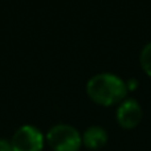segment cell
Returning <instances> with one entry per match:
<instances>
[{
    "instance_id": "obj_1",
    "label": "cell",
    "mask_w": 151,
    "mask_h": 151,
    "mask_svg": "<svg viewBox=\"0 0 151 151\" xmlns=\"http://www.w3.org/2000/svg\"><path fill=\"white\" fill-rule=\"evenodd\" d=\"M88 94L96 102L111 105L125 97L127 86L125 81L114 73L104 72L94 74L86 83Z\"/></svg>"
},
{
    "instance_id": "obj_2",
    "label": "cell",
    "mask_w": 151,
    "mask_h": 151,
    "mask_svg": "<svg viewBox=\"0 0 151 151\" xmlns=\"http://www.w3.org/2000/svg\"><path fill=\"white\" fill-rule=\"evenodd\" d=\"M47 141L53 151H78L82 143L78 130L68 123H58L49 129Z\"/></svg>"
},
{
    "instance_id": "obj_3",
    "label": "cell",
    "mask_w": 151,
    "mask_h": 151,
    "mask_svg": "<svg viewBox=\"0 0 151 151\" xmlns=\"http://www.w3.org/2000/svg\"><path fill=\"white\" fill-rule=\"evenodd\" d=\"M11 143L15 151H41L44 146V135L32 125H23L15 131Z\"/></svg>"
},
{
    "instance_id": "obj_4",
    "label": "cell",
    "mask_w": 151,
    "mask_h": 151,
    "mask_svg": "<svg viewBox=\"0 0 151 151\" xmlns=\"http://www.w3.org/2000/svg\"><path fill=\"white\" fill-rule=\"evenodd\" d=\"M142 118V107L135 98H127L117 109V121L125 129H133Z\"/></svg>"
},
{
    "instance_id": "obj_5",
    "label": "cell",
    "mask_w": 151,
    "mask_h": 151,
    "mask_svg": "<svg viewBox=\"0 0 151 151\" xmlns=\"http://www.w3.org/2000/svg\"><path fill=\"white\" fill-rule=\"evenodd\" d=\"M82 143L90 150H98L106 145L107 133L101 126H90L82 134Z\"/></svg>"
},
{
    "instance_id": "obj_6",
    "label": "cell",
    "mask_w": 151,
    "mask_h": 151,
    "mask_svg": "<svg viewBox=\"0 0 151 151\" xmlns=\"http://www.w3.org/2000/svg\"><path fill=\"white\" fill-rule=\"evenodd\" d=\"M141 64L147 74L151 76V41L147 42L141 50Z\"/></svg>"
},
{
    "instance_id": "obj_7",
    "label": "cell",
    "mask_w": 151,
    "mask_h": 151,
    "mask_svg": "<svg viewBox=\"0 0 151 151\" xmlns=\"http://www.w3.org/2000/svg\"><path fill=\"white\" fill-rule=\"evenodd\" d=\"M0 151H15L12 147L11 141L4 139V138H0Z\"/></svg>"
},
{
    "instance_id": "obj_8",
    "label": "cell",
    "mask_w": 151,
    "mask_h": 151,
    "mask_svg": "<svg viewBox=\"0 0 151 151\" xmlns=\"http://www.w3.org/2000/svg\"><path fill=\"white\" fill-rule=\"evenodd\" d=\"M126 86H127L129 89H134L137 86V80L135 78H130V80H129V83Z\"/></svg>"
}]
</instances>
